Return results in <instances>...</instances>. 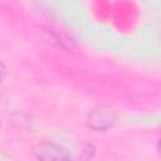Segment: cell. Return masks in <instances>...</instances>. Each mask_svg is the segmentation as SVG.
<instances>
[{"label":"cell","instance_id":"cell-2","mask_svg":"<svg viewBox=\"0 0 161 161\" xmlns=\"http://www.w3.org/2000/svg\"><path fill=\"white\" fill-rule=\"evenodd\" d=\"M111 122H112L111 113L104 109H96L89 117V125L93 128H98V130L108 127Z\"/></svg>","mask_w":161,"mask_h":161},{"label":"cell","instance_id":"cell-1","mask_svg":"<svg viewBox=\"0 0 161 161\" xmlns=\"http://www.w3.org/2000/svg\"><path fill=\"white\" fill-rule=\"evenodd\" d=\"M38 153V157L44 158V160H63V158H68V153L65 150H63L62 147L57 146V145H50V143H45V145H39L38 150L35 151Z\"/></svg>","mask_w":161,"mask_h":161},{"label":"cell","instance_id":"cell-3","mask_svg":"<svg viewBox=\"0 0 161 161\" xmlns=\"http://www.w3.org/2000/svg\"><path fill=\"white\" fill-rule=\"evenodd\" d=\"M4 73H5V69H4V65H3V63L0 62V79L4 77Z\"/></svg>","mask_w":161,"mask_h":161}]
</instances>
